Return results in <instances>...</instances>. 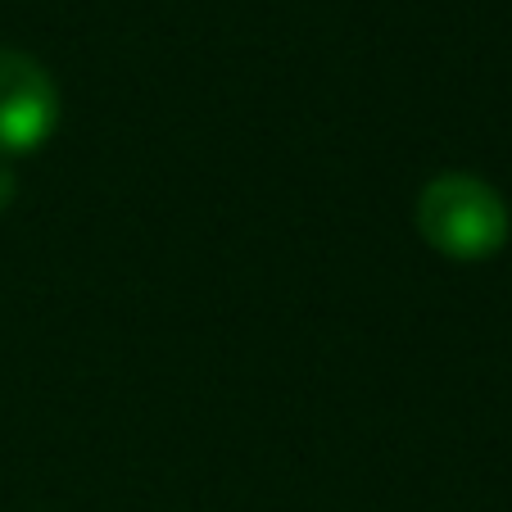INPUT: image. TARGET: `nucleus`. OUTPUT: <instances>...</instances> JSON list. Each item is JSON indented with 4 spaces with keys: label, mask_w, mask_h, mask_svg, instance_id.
<instances>
[{
    "label": "nucleus",
    "mask_w": 512,
    "mask_h": 512,
    "mask_svg": "<svg viewBox=\"0 0 512 512\" xmlns=\"http://www.w3.org/2000/svg\"><path fill=\"white\" fill-rule=\"evenodd\" d=\"M417 232L454 263H485L508 245L512 213L503 195L476 173H435L417 195Z\"/></svg>",
    "instance_id": "1"
},
{
    "label": "nucleus",
    "mask_w": 512,
    "mask_h": 512,
    "mask_svg": "<svg viewBox=\"0 0 512 512\" xmlns=\"http://www.w3.org/2000/svg\"><path fill=\"white\" fill-rule=\"evenodd\" d=\"M59 127V87L41 59L0 46V159L32 155Z\"/></svg>",
    "instance_id": "2"
},
{
    "label": "nucleus",
    "mask_w": 512,
    "mask_h": 512,
    "mask_svg": "<svg viewBox=\"0 0 512 512\" xmlns=\"http://www.w3.org/2000/svg\"><path fill=\"white\" fill-rule=\"evenodd\" d=\"M14 195H19V177H14L10 164H0V213L14 204Z\"/></svg>",
    "instance_id": "3"
}]
</instances>
